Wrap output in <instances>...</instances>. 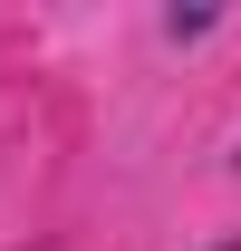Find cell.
<instances>
[{"label":"cell","mask_w":241,"mask_h":251,"mask_svg":"<svg viewBox=\"0 0 241 251\" xmlns=\"http://www.w3.org/2000/svg\"><path fill=\"white\" fill-rule=\"evenodd\" d=\"M222 29V10H164V39H212Z\"/></svg>","instance_id":"cell-1"},{"label":"cell","mask_w":241,"mask_h":251,"mask_svg":"<svg viewBox=\"0 0 241 251\" xmlns=\"http://www.w3.org/2000/svg\"><path fill=\"white\" fill-rule=\"evenodd\" d=\"M212 251H241V232H222V242H212Z\"/></svg>","instance_id":"cell-2"},{"label":"cell","mask_w":241,"mask_h":251,"mask_svg":"<svg viewBox=\"0 0 241 251\" xmlns=\"http://www.w3.org/2000/svg\"><path fill=\"white\" fill-rule=\"evenodd\" d=\"M232 164H241V145H232Z\"/></svg>","instance_id":"cell-3"}]
</instances>
